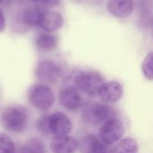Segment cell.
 Here are the masks:
<instances>
[{
	"label": "cell",
	"instance_id": "cell-19",
	"mask_svg": "<svg viewBox=\"0 0 153 153\" xmlns=\"http://www.w3.org/2000/svg\"><path fill=\"white\" fill-rule=\"evenodd\" d=\"M142 71L148 80H153V51L150 52L143 61Z\"/></svg>",
	"mask_w": 153,
	"mask_h": 153
},
{
	"label": "cell",
	"instance_id": "cell-14",
	"mask_svg": "<svg viewBox=\"0 0 153 153\" xmlns=\"http://www.w3.org/2000/svg\"><path fill=\"white\" fill-rule=\"evenodd\" d=\"M36 47L42 51H52L57 45V38L50 33H41L35 40Z\"/></svg>",
	"mask_w": 153,
	"mask_h": 153
},
{
	"label": "cell",
	"instance_id": "cell-15",
	"mask_svg": "<svg viewBox=\"0 0 153 153\" xmlns=\"http://www.w3.org/2000/svg\"><path fill=\"white\" fill-rule=\"evenodd\" d=\"M138 144L133 138H125L115 147L114 153H137Z\"/></svg>",
	"mask_w": 153,
	"mask_h": 153
},
{
	"label": "cell",
	"instance_id": "cell-18",
	"mask_svg": "<svg viewBox=\"0 0 153 153\" xmlns=\"http://www.w3.org/2000/svg\"><path fill=\"white\" fill-rule=\"evenodd\" d=\"M0 153H17L14 143L4 134L0 135Z\"/></svg>",
	"mask_w": 153,
	"mask_h": 153
},
{
	"label": "cell",
	"instance_id": "cell-11",
	"mask_svg": "<svg viewBox=\"0 0 153 153\" xmlns=\"http://www.w3.org/2000/svg\"><path fill=\"white\" fill-rule=\"evenodd\" d=\"M63 25V18L60 13L55 11L40 10L38 26L48 32H53L61 28Z\"/></svg>",
	"mask_w": 153,
	"mask_h": 153
},
{
	"label": "cell",
	"instance_id": "cell-20",
	"mask_svg": "<svg viewBox=\"0 0 153 153\" xmlns=\"http://www.w3.org/2000/svg\"><path fill=\"white\" fill-rule=\"evenodd\" d=\"M37 129L41 134L44 135L51 134L49 130V115H45L40 117V118L37 122Z\"/></svg>",
	"mask_w": 153,
	"mask_h": 153
},
{
	"label": "cell",
	"instance_id": "cell-5",
	"mask_svg": "<svg viewBox=\"0 0 153 153\" xmlns=\"http://www.w3.org/2000/svg\"><path fill=\"white\" fill-rule=\"evenodd\" d=\"M125 133L123 123L117 119L112 118L104 123L99 130L100 138L108 145L113 144L119 141Z\"/></svg>",
	"mask_w": 153,
	"mask_h": 153
},
{
	"label": "cell",
	"instance_id": "cell-12",
	"mask_svg": "<svg viewBox=\"0 0 153 153\" xmlns=\"http://www.w3.org/2000/svg\"><path fill=\"white\" fill-rule=\"evenodd\" d=\"M49 145L53 153H75L79 148L78 142L69 135L55 136Z\"/></svg>",
	"mask_w": 153,
	"mask_h": 153
},
{
	"label": "cell",
	"instance_id": "cell-4",
	"mask_svg": "<svg viewBox=\"0 0 153 153\" xmlns=\"http://www.w3.org/2000/svg\"><path fill=\"white\" fill-rule=\"evenodd\" d=\"M103 83V77L94 71H84L78 74L75 77V84L77 88L91 96L98 95L99 90Z\"/></svg>",
	"mask_w": 153,
	"mask_h": 153
},
{
	"label": "cell",
	"instance_id": "cell-24",
	"mask_svg": "<svg viewBox=\"0 0 153 153\" xmlns=\"http://www.w3.org/2000/svg\"><path fill=\"white\" fill-rule=\"evenodd\" d=\"M152 26H153V22H152Z\"/></svg>",
	"mask_w": 153,
	"mask_h": 153
},
{
	"label": "cell",
	"instance_id": "cell-3",
	"mask_svg": "<svg viewBox=\"0 0 153 153\" xmlns=\"http://www.w3.org/2000/svg\"><path fill=\"white\" fill-rule=\"evenodd\" d=\"M30 103L40 111L49 109L55 102V95L52 90L44 84H36L32 86L28 94Z\"/></svg>",
	"mask_w": 153,
	"mask_h": 153
},
{
	"label": "cell",
	"instance_id": "cell-23",
	"mask_svg": "<svg viewBox=\"0 0 153 153\" xmlns=\"http://www.w3.org/2000/svg\"><path fill=\"white\" fill-rule=\"evenodd\" d=\"M4 1V0H1V3H3Z\"/></svg>",
	"mask_w": 153,
	"mask_h": 153
},
{
	"label": "cell",
	"instance_id": "cell-6",
	"mask_svg": "<svg viewBox=\"0 0 153 153\" xmlns=\"http://www.w3.org/2000/svg\"><path fill=\"white\" fill-rule=\"evenodd\" d=\"M35 74L39 81L44 83H55L61 77L62 70L53 61L43 60L37 65Z\"/></svg>",
	"mask_w": 153,
	"mask_h": 153
},
{
	"label": "cell",
	"instance_id": "cell-16",
	"mask_svg": "<svg viewBox=\"0 0 153 153\" xmlns=\"http://www.w3.org/2000/svg\"><path fill=\"white\" fill-rule=\"evenodd\" d=\"M40 9H27L22 14V22L27 26H36L39 23Z\"/></svg>",
	"mask_w": 153,
	"mask_h": 153
},
{
	"label": "cell",
	"instance_id": "cell-21",
	"mask_svg": "<svg viewBox=\"0 0 153 153\" xmlns=\"http://www.w3.org/2000/svg\"><path fill=\"white\" fill-rule=\"evenodd\" d=\"M33 3L41 8H48L56 5L59 3V0H32Z\"/></svg>",
	"mask_w": 153,
	"mask_h": 153
},
{
	"label": "cell",
	"instance_id": "cell-17",
	"mask_svg": "<svg viewBox=\"0 0 153 153\" xmlns=\"http://www.w3.org/2000/svg\"><path fill=\"white\" fill-rule=\"evenodd\" d=\"M22 153H46V150L39 140L30 139L23 144Z\"/></svg>",
	"mask_w": 153,
	"mask_h": 153
},
{
	"label": "cell",
	"instance_id": "cell-2",
	"mask_svg": "<svg viewBox=\"0 0 153 153\" xmlns=\"http://www.w3.org/2000/svg\"><path fill=\"white\" fill-rule=\"evenodd\" d=\"M115 110L111 107L98 102L91 103L84 108L82 113L83 121L91 126L104 124L115 118Z\"/></svg>",
	"mask_w": 153,
	"mask_h": 153
},
{
	"label": "cell",
	"instance_id": "cell-7",
	"mask_svg": "<svg viewBox=\"0 0 153 153\" xmlns=\"http://www.w3.org/2000/svg\"><path fill=\"white\" fill-rule=\"evenodd\" d=\"M50 134L55 136L68 135L72 130V122L63 112H55L49 115Z\"/></svg>",
	"mask_w": 153,
	"mask_h": 153
},
{
	"label": "cell",
	"instance_id": "cell-1",
	"mask_svg": "<svg viewBox=\"0 0 153 153\" xmlns=\"http://www.w3.org/2000/svg\"><path fill=\"white\" fill-rule=\"evenodd\" d=\"M2 125L11 133H22L27 126L28 112L23 106L11 105L6 107L2 113Z\"/></svg>",
	"mask_w": 153,
	"mask_h": 153
},
{
	"label": "cell",
	"instance_id": "cell-22",
	"mask_svg": "<svg viewBox=\"0 0 153 153\" xmlns=\"http://www.w3.org/2000/svg\"><path fill=\"white\" fill-rule=\"evenodd\" d=\"M1 17H2V20H1V22H2V24H1V31H3L4 29V27H5V20H4V14L3 13L1 14Z\"/></svg>",
	"mask_w": 153,
	"mask_h": 153
},
{
	"label": "cell",
	"instance_id": "cell-13",
	"mask_svg": "<svg viewBox=\"0 0 153 153\" xmlns=\"http://www.w3.org/2000/svg\"><path fill=\"white\" fill-rule=\"evenodd\" d=\"M108 10L113 16L118 18L127 17L134 10V0H109Z\"/></svg>",
	"mask_w": 153,
	"mask_h": 153
},
{
	"label": "cell",
	"instance_id": "cell-10",
	"mask_svg": "<svg viewBox=\"0 0 153 153\" xmlns=\"http://www.w3.org/2000/svg\"><path fill=\"white\" fill-rule=\"evenodd\" d=\"M124 93V89L121 83L118 82L111 81L108 82H104L103 85L99 90L100 99L107 103H114L118 101Z\"/></svg>",
	"mask_w": 153,
	"mask_h": 153
},
{
	"label": "cell",
	"instance_id": "cell-8",
	"mask_svg": "<svg viewBox=\"0 0 153 153\" xmlns=\"http://www.w3.org/2000/svg\"><path fill=\"white\" fill-rule=\"evenodd\" d=\"M59 101L65 109L76 111L82 105L83 100L77 89L68 86L61 90L59 93Z\"/></svg>",
	"mask_w": 153,
	"mask_h": 153
},
{
	"label": "cell",
	"instance_id": "cell-9",
	"mask_svg": "<svg viewBox=\"0 0 153 153\" xmlns=\"http://www.w3.org/2000/svg\"><path fill=\"white\" fill-rule=\"evenodd\" d=\"M80 153H112V150L100 138L89 134L79 143Z\"/></svg>",
	"mask_w": 153,
	"mask_h": 153
}]
</instances>
